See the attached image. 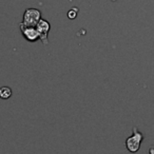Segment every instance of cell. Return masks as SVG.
Masks as SVG:
<instances>
[{"mask_svg":"<svg viewBox=\"0 0 154 154\" xmlns=\"http://www.w3.org/2000/svg\"><path fill=\"white\" fill-rule=\"evenodd\" d=\"M143 140V134L136 128H133V133L131 136H129L126 139V149L128 150L130 153H136L139 149H140V145Z\"/></svg>","mask_w":154,"mask_h":154,"instance_id":"cell-1","label":"cell"},{"mask_svg":"<svg viewBox=\"0 0 154 154\" xmlns=\"http://www.w3.org/2000/svg\"><path fill=\"white\" fill-rule=\"evenodd\" d=\"M41 19V12L37 9H26L23 14V21L21 26H36Z\"/></svg>","mask_w":154,"mask_h":154,"instance_id":"cell-2","label":"cell"},{"mask_svg":"<svg viewBox=\"0 0 154 154\" xmlns=\"http://www.w3.org/2000/svg\"><path fill=\"white\" fill-rule=\"evenodd\" d=\"M36 29L39 33V40H41V42L45 45H47L49 43V32L50 29H51V26L50 23L45 19H40L39 22L37 23Z\"/></svg>","mask_w":154,"mask_h":154,"instance_id":"cell-3","label":"cell"},{"mask_svg":"<svg viewBox=\"0 0 154 154\" xmlns=\"http://www.w3.org/2000/svg\"><path fill=\"white\" fill-rule=\"evenodd\" d=\"M20 31L22 33V36L29 42H35L39 40V33L37 31L36 26H23L20 24Z\"/></svg>","mask_w":154,"mask_h":154,"instance_id":"cell-4","label":"cell"},{"mask_svg":"<svg viewBox=\"0 0 154 154\" xmlns=\"http://www.w3.org/2000/svg\"><path fill=\"white\" fill-rule=\"evenodd\" d=\"M12 94H13V91L10 87H1L0 88V98L1 99H9L11 98Z\"/></svg>","mask_w":154,"mask_h":154,"instance_id":"cell-5","label":"cell"},{"mask_svg":"<svg viewBox=\"0 0 154 154\" xmlns=\"http://www.w3.org/2000/svg\"><path fill=\"white\" fill-rule=\"evenodd\" d=\"M149 154H154V147L149 148Z\"/></svg>","mask_w":154,"mask_h":154,"instance_id":"cell-6","label":"cell"}]
</instances>
